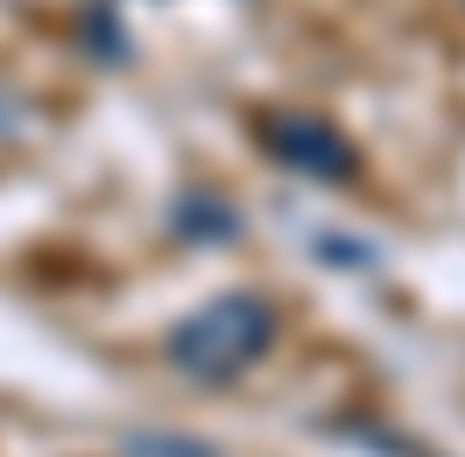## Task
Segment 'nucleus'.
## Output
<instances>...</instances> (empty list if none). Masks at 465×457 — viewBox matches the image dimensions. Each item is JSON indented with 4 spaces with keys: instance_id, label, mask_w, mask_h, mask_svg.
<instances>
[{
    "instance_id": "20e7f679",
    "label": "nucleus",
    "mask_w": 465,
    "mask_h": 457,
    "mask_svg": "<svg viewBox=\"0 0 465 457\" xmlns=\"http://www.w3.org/2000/svg\"><path fill=\"white\" fill-rule=\"evenodd\" d=\"M127 457H219L198 436H127Z\"/></svg>"
},
{
    "instance_id": "f257e3e1",
    "label": "nucleus",
    "mask_w": 465,
    "mask_h": 457,
    "mask_svg": "<svg viewBox=\"0 0 465 457\" xmlns=\"http://www.w3.org/2000/svg\"><path fill=\"white\" fill-rule=\"evenodd\" d=\"M275 331H282V324H275V303H268V296L226 288V296L198 303V310L170 331V366L183 373V380H198V387H232V380H247V373L275 352Z\"/></svg>"
},
{
    "instance_id": "f03ea898",
    "label": "nucleus",
    "mask_w": 465,
    "mask_h": 457,
    "mask_svg": "<svg viewBox=\"0 0 465 457\" xmlns=\"http://www.w3.org/2000/svg\"><path fill=\"white\" fill-rule=\"evenodd\" d=\"M254 134H262V148L282 162V170L311 176V183H352L360 176V148L331 127L324 113H262L254 120Z\"/></svg>"
},
{
    "instance_id": "7ed1b4c3",
    "label": "nucleus",
    "mask_w": 465,
    "mask_h": 457,
    "mask_svg": "<svg viewBox=\"0 0 465 457\" xmlns=\"http://www.w3.org/2000/svg\"><path fill=\"white\" fill-rule=\"evenodd\" d=\"M170 226H176V239L226 247V239H240V211H232L219 190H183V198L170 204Z\"/></svg>"
}]
</instances>
